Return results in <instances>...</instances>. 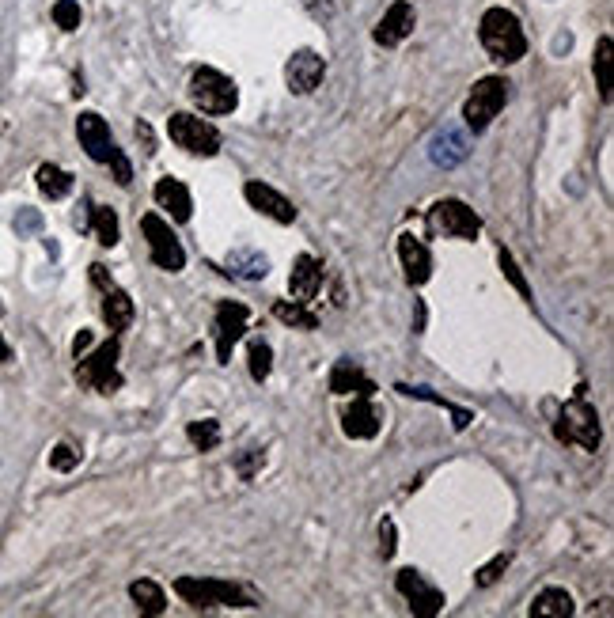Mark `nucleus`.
<instances>
[{
    "label": "nucleus",
    "mask_w": 614,
    "mask_h": 618,
    "mask_svg": "<svg viewBox=\"0 0 614 618\" xmlns=\"http://www.w3.org/2000/svg\"><path fill=\"white\" fill-rule=\"evenodd\" d=\"M182 603L209 611V607H254V596L247 588H239L232 581H217V577H179L175 581Z\"/></svg>",
    "instance_id": "obj_4"
},
{
    "label": "nucleus",
    "mask_w": 614,
    "mask_h": 618,
    "mask_svg": "<svg viewBox=\"0 0 614 618\" xmlns=\"http://www.w3.org/2000/svg\"><path fill=\"white\" fill-rule=\"evenodd\" d=\"M54 23L61 31H76V27H80V0H57Z\"/></svg>",
    "instance_id": "obj_36"
},
{
    "label": "nucleus",
    "mask_w": 614,
    "mask_h": 618,
    "mask_svg": "<svg viewBox=\"0 0 614 618\" xmlns=\"http://www.w3.org/2000/svg\"><path fill=\"white\" fill-rule=\"evenodd\" d=\"M42 228V217H38V209H23L16 217V232L19 236H27V232H38Z\"/></svg>",
    "instance_id": "obj_39"
},
{
    "label": "nucleus",
    "mask_w": 614,
    "mask_h": 618,
    "mask_svg": "<svg viewBox=\"0 0 614 618\" xmlns=\"http://www.w3.org/2000/svg\"><path fill=\"white\" fill-rule=\"evenodd\" d=\"M88 346H91V330H80V334L73 338V353L76 357H84V349Z\"/></svg>",
    "instance_id": "obj_40"
},
{
    "label": "nucleus",
    "mask_w": 614,
    "mask_h": 618,
    "mask_svg": "<svg viewBox=\"0 0 614 618\" xmlns=\"http://www.w3.org/2000/svg\"><path fill=\"white\" fill-rule=\"evenodd\" d=\"M152 198H156V205H160L163 213L175 220V224H186V220L194 217V198H190L186 182L171 179V175L156 179V186H152Z\"/></svg>",
    "instance_id": "obj_19"
},
{
    "label": "nucleus",
    "mask_w": 614,
    "mask_h": 618,
    "mask_svg": "<svg viewBox=\"0 0 614 618\" xmlns=\"http://www.w3.org/2000/svg\"><path fill=\"white\" fill-rule=\"evenodd\" d=\"M414 27H417V12H414V4L410 0H395L387 12H383V19L376 23V31H372V38L380 42V46H402L406 38L414 35Z\"/></svg>",
    "instance_id": "obj_15"
},
{
    "label": "nucleus",
    "mask_w": 614,
    "mask_h": 618,
    "mask_svg": "<svg viewBox=\"0 0 614 618\" xmlns=\"http://www.w3.org/2000/svg\"><path fill=\"white\" fill-rule=\"evenodd\" d=\"M395 588H398V596L410 603V611H414L417 618H436L444 611V592H440L421 569H414V565L398 569Z\"/></svg>",
    "instance_id": "obj_9"
},
{
    "label": "nucleus",
    "mask_w": 614,
    "mask_h": 618,
    "mask_svg": "<svg viewBox=\"0 0 614 618\" xmlns=\"http://www.w3.org/2000/svg\"><path fill=\"white\" fill-rule=\"evenodd\" d=\"M91 281H95L99 292H103V319H107V327L110 330H126L129 323H133V315H137V308H133V296H129L122 285H114V277L107 273L103 262H91Z\"/></svg>",
    "instance_id": "obj_12"
},
{
    "label": "nucleus",
    "mask_w": 614,
    "mask_h": 618,
    "mask_svg": "<svg viewBox=\"0 0 614 618\" xmlns=\"http://www.w3.org/2000/svg\"><path fill=\"white\" fill-rule=\"evenodd\" d=\"M584 383L577 387V395L565 402L554 418V437L561 444H573V448H584V452H599V440H603V429H599V414L596 406L584 399Z\"/></svg>",
    "instance_id": "obj_2"
},
{
    "label": "nucleus",
    "mask_w": 614,
    "mask_h": 618,
    "mask_svg": "<svg viewBox=\"0 0 614 618\" xmlns=\"http://www.w3.org/2000/svg\"><path fill=\"white\" fill-rule=\"evenodd\" d=\"M228 273L235 277H247V281H262L270 273V258L262 251H251V247H235L228 255Z\"/></svg>",
    "instance_id": "obj_26"
},
{
    "label": "nucleus",
    "mask_w": 614,
    "mask_h": 618,
    "mask_svg": "<svg viewBox=\"0 0 614 618\" xmlns=\"http://www.w3.org/2000/svg\"><path fill=\"white\" fill-rule=\"evenodd\" d=\"M129 600L137 603V611H145V615H163L167 611V592L148 577L129 584Z\"/></svg>",
    "instance_id": "obj_28"
},
{
    "label": "nucleus",
    "mask_w": 614,
    "mask_h": 618,
    "mask_svg": "<svg viewBox=\"0 0 614 618\" xmlns=\"http://www.w3.org/2000/svg\"><path fill=\"white\" fill-rule=\"evenodd\" d=\"M247 364H251V380L254 383L270 380V372H273V349H270V342L254 338L251 349H247Z\"/></svg>",
    "instance_id": "obj_31"
},
{
    "label": "nucleus",
    "mask_w": 614,
    "mask_h": 618,
    "mask_svg": "<svg viewBox=\"0 0 614 618\" xmlns=\"http://www.w3.org/2000/svg\"><path fill=\"white\" fill-rule=\"evenodd\" d=\"M323 76H326V61L315 50H296L285 61V84H289L292 95H311V91L323 84Z\"/></svg>",
    "instance_id": "obj_14"
},
{
    "label": "nucleus",
    "mask_w": 614,
    "mask_h": 618,
    "mask_svg": "<svg viewBox=\"0 0 614 618\" xmlns=\"http://www.w3.org/2000/svg\"><path fill=\"white\" fill-rule=\"evenodd\" d=\"M190 99H194V107L201 114H232L239 107V88H235L232 76H224L220 69H209V65H201L194 69L190 76Z\"/></svg>",
    "instance_id": "obj_5"
},
{
    "label": "nucleus",
    "mask_w": 614,
    "mask_h": 618,
    "mask_svg": "<svg viewBox=\"0 0 614 618\" xmlns=\"http://www.w3.org/2000/svg\"><path fill=\"white\" fill-rule=\"evenodd\" d=\"M323 262L315 255H296L292 262V273H289V292L292 300H300V304H311L319 289H323Z\"/></svg>",
    "instance_id": "obj_20"
},
{
    "label": "nucleus",
    "mask_w": 614,
    "mask_h": 618,
    "mask_svg": "<svg viewBox=\"0 0 614 618\" xmlns=\"http://www.w3.org/2000/svg\"><path fill=\"white\" fill-rule=\"evenodd\" d=\"M88 232L99 239V247H118V239H122V224H118V213H114L110 205H95V201H91Z\"/></svg>",
    "instance_id": "obj_24"
},
{
    "label": "nucleus",
    "mask_w": 614,
    "mask_h": 618,
    "mask_svg": "<svg viewBox=\"0 0 614 618\" xmlns=\"http://www.w3.org/2000/svg\"><path fill=\"white\" fill-rule=\"evenodd\" d=\"M429 224H433L436 232H444V236L452 239H478L482 236V220L478 213L470 209L467 201L459 198H440L429 209Z\"/></svg>",
    "instance_id": "obj_10"
},
{
    "label": "nucleus",
    "mask_w": 614,
    "mask_h": 618,
    "mask_svg": "<svg viewBox=\"0 0 614 618\" xmlns=\"http://www.w3.org/2000/svg\"><path fill=\"white\" fill-rule=\"evenodd\" d=\"M118 357H122V342H118V334L107 338L103 346L88 353V357H76V383L80 387H88L95 395H114V391H122V383L126 376L118 372Z\"/></svg>",
    "instance_id": "obj_3"
},
{
    "label": "nucleus",
    "mask_w": 614,
    "mask_h": 618,
    "mask_svg": "<svg viewBox=\"0 0 614 618\" xmlns=\"http://www.w3.org/2000/svg\"><path fill=\"white\" fill-rule=\"evenodd\" d=\"M395 391H402V395H406V399H421V402H433V406H440V410H448V414H452V425L455 429H459V433H463V429H467L470 421H474V414H470V410H463V406H455V402H448L444 399V395H436V391H429V387H410V383H398Z\"/></svg>",
    "instance_id": "obj_27"
},
{
    "label": "nucleus",
    "mask_w": 614,
    "mask_h": 618,
    "mask_svg": "<svg viewBox=\"0 0 614 618\" xmlns=\"http://www.w3.org/2000/svg\"><path fill=\"white\" fill-rule=\"evenodd\" d=\"M80 467V448H73L69 440H61V444H54V452H50V471L57 474H69Z\"/></svg>",
    "instance_id": "obj_33"
},
{
    "label": "nucleus",
    "mask_w": 614,
    "mask_h": 618,
    "mask_svg": "<svg viewBox=\"0 0 614 618\" xmlns=\"http://www.w3.org/2000/svg\"><path fill=\"white\" fill-rule=\"evenodd\" d=\"M258 467H262V452L258 448H247V452L235 459V471H239V478H247V482L258 474Z\"/></svg>",
    "instance_id": "obj_37"
},
{
    "label": "nucleus",
    "mask_w": 614,
    "mask_h": 618,
    "mask_svg": "<svg viewBox=\"0 0 614 618\" xmlns=\"http://www.w3.org/2000/svg\"><path fill=\"white\" fill-rule=\"evenodd\" d=\"M508 565H512V554L505 550V554H497L493 562H486L482 569H478V573H474V584H478V588H489V584H497V577L505 573Z\"/></svg>",
    "instance_id": "obj_35"
},
{
    "label": "nucleus",
    "mask_w": 614,
    "mask_h": 618,
    "mask_svg": "<svg viewBox=\"0 0 614 618\" xmlns=\"http://www.w3.org/2000/svg\"><path fill=\"white\" fill-rule=\"evenodd\" d=\"M243 198H247V205H251L254 213L277 220V224H292V220H296V205H292L281 190L266 186V182L251 179L247 186H243Z\"/></svg>",
    "instance_id": "obj_16"
},
{
    "label": "nucleus",
    "mask_w": 614,
    "mask_h": 618,
    "mask_svg": "<svg viewBox=\"0 0 614 618\" xmlns=\"http://www.w3.org/2000/svg\"><path fill=\"white\" fill-rule=\"evenodd\" d=\"M247 319L251 311L239 300H220L217 319H213V342H217V361L232 364V349L239 346V338L247 334Z\"/></svg>",
    "instance_id": "obj_11"
},
{
    "label": "nucleus",
    "mask_w": 614,
    "mask_h": 618,
    "mask_svg": "<svg viewBox=\"0 0 614 618\" xmlns=\"http://www.w3.org/2000/svg\"><path fill=\"white\" fill-rule=\"evenodd\" d=\"M508 95H512V84L505 76H482L474 88H470L467 103H463V118H467L470 133H486L489 122L505 110Z\"/></svg>",
    "instance_id": "obj_6"
},
{
    "label": "nucleus",
    "mask_w": 614,
    "mask_h": 618,
    "mask_svg": "<svg viewBox=\"0 0 614 618\" xmlns=\"http://www.w3.org/2000/svg\"><path fill=\"white\" fill-rule=\"evenodd\" d=\"M478 38H482V50L489 54V61H497V65H516L527 54V35L520 27V16L512 8H501V4L482 12Z\"/></svg>",
    "instance_id": "obj_1"
},
{
    "label": "nucleus",
    "mask_w": 614,
    "mask_h": 618,
    "mask_svg": "<svg viewBox=\"0 0 614 618\" xmlns=\"http://www.w3.org/2000/svg\"><path fill=\"white\" fill-rule=\"evenodd\" d=\"M167 137H171L182 152H190V156H205V160H209V156H217L220 152V129L209 126L198 114H186V110H179V114L167 118Z\"/></svg>",
    "instance_id": "obj_7"
},
{
    "label": "nucleus",
    "mask_w": 614,
    "mask_h": 618,
    "mask_svg": "<svg viewBox=\"0 0 614 618\" xmlns=\"http://www.w3.org/2000/svg\"><path fill=\"white\" fill-rule=\"evenodd\" d=\"M573 611H577V603H573V596L565 588H542L539 596L531 600V607H527L531 618H569Z\"/></svg>",
    "instance_id": "obj_23"
},
{
    "label": "nucleus",
    "mask_w": 614,
    "mask_h": 618,
    "mask_svg": "<svg viewBox=\"0 0 614 618\" xmlns=\"http://www.w3.org/2000/svg\"><path fill=\"white\" fill-rule=\"evenodd\" d=\"M273 315L285 323V327H296V330H319V315L300 304V300H277L273 304Z\"/></svg>",
    "instance_id": "obj_29"
},
{
    "label": "nucleus",
    "mask_w": 614,
    "mask_h": 618,
    "mask_svg": "<svg viewBox=\"0 0 614 618\" xmlns=\"http://www.w3.org/2000/svg\"><path fill=\"white\" fill-rule=\"evenodd\" d=\"M596 88L599 99L611 103V38L607 35L596 42Z\"/></svg>",
    "instance_id": "obj_32"
},
{
    "label": "nucleus",
    "mask_w": 614,
    "mask_h": 618,
    "mask_svg": "<svg viewBox=\"0 0 614 618\" xmlns=\"http://www.w3.org/2000/svg\"><path fill=\"white\" fill-rule=\"evenodd\" d=\"M76 137H80V148L88 152V160H95V164H110L122 152V148L114 145V137H110V126L95 110H84L76 118Z\"/></svg>",
    "instance_id": "obj_13"
},
{
    "label": "nucleus",
    "mask_w": 614,
    "mask_h": 618,
    "mask_svg": "<svg viewBox=\"0 0 614 618\" xmlns=\"http://www.w3.org/2000/svg\"><path fill=\"white\" fill-rule=\"evenodd\" d=\"M141 232L148 239V258L152 266L163 273H179L186 266V251H182L179 236L171 232V224L160 217V213H145L141 217Z\"/></svg>",
    "instance_id": "obj_8"
},
{
    "label": "nucleus",
    "mask_w": 614,
    "mask_h": 618,
    "mask_svg": "<svg viewBox=\"0 0 614 618\" xmlns=\"http://www.w3.org/2000/svg\"><path fill=\"white\" fill-rule=\"evenodd\" d=\"M186 437L198 452H217L220 448V421L205 418V421H190L186 425Z\"/></svg>",
    "instance_id": "obj_30"
},
{
    "label": "nucleus",
    "mask_w": 614,
    "mask_h": 618,
    "mask_svg": "<svg viewBox=\"0 0 614 618\" xmlns=\"http://www.w3.org/2000/svg\"><path fill=\"white\" fill-rule=\"evenodd\" d=\"M395 550H398V543H395V520H383V524H380V554H383V562H387V558H395Z\"/></svg>",
    "instance_id": "obj_38"
},
{
    "label": "nucleus",
    "mask_w": 614,
    "mask_h": 618,
    "mask_svg": "<svg viewBox=\"0 0 614 618\" xmlns=\"http://www.w3.org/2000/svg\"><path fill=\"white\" fill-rule=\"evenodd\" d=\"M398 262H402V270H406V281L421 289L429 277H433V255H429V247L414 236V232H402L398 236Z\"/></svg>",
    "instance_id": "obj_18"
},
{
    "label": "nucleus",
    "mask_w": 614,
    "mask_h": 618,
    "mask_svg": "<svg viewBox=\"0 0 614 618\" xmlns=\"http://www.w3.org/2000/svg\"><path fill=\"white\" fill-rule=\"evenodd\" d=\"M137 137L145 141V152H156V148H152V129H148L145 122H137Z\"/></svg>",
    "instance_id": "obj_41"
},
{
    "label": "nucleus",
    "mask_w": 614,
    "mask_h": 618,
    "mask_svg": "<svg viewBox=\"0 0 614 618\" xmlns=\"http://www.w3.org/2000/svg\"><path fill=\"white\" fill-rule=\"evenodd\" d=\"M12 361V349H8V342H4V334H0V364Z\"/></svg>",
    "instance_id": "obj_42"
},
{
    "label": "nucleus",
    "mask_w": 614,
    "mask_h": 618,
    "mask_svg": "<svg viewBox=\"0 0 614 618\" xmlns=\"http://www.w3.org/2000/svg\"><path fill=\"white\" fill-rule=\"evenodd\" d=\"M501 270H505V277H508V285H512V289L520 292V296H524V300H531V285H527V277L524 273H520V266H516V258H512V251H505V247H501Z\"/></svg>",
    "instance_id": "obj_34"
},
{
    "label": "nucleus",
    "mask_w": 614,
    "mask_h": 618,
    "mask_svg": "<svg viewBox=\"0 0 614 618\" xmlns=\"http://www.w3.org/2000/svg\"><path fill=\"white\" fill-rule=\"evenodd\" d=\"M470 156V141L459 133V129H440L433 137V145H429V160H433L436 167H459L463 160Z\"/></svg>",
    "instance_id": "obj_21"
},
{
    "label": "nucleus",
    "mask_w": 614,
    "mask_h": 618,
    "mask_svg": "<svg viewBox=\"0 0 614 618\" xmlns=\"http://www.w3.org/2000/svg\"><path fill=\"white\" fill-rule=\"evenodd\" d=\"M330 391L334 395H376V383L364 376V368L361 364H353V361H338L334 364V372H330Z\"/></svg>",
    "instance_id": "obj_22"
},
{
    "label": "nucleus",
    "mask_w": 614,
    "mask_h": 618,
    "mask_svg": "<svg viewBox=\"0 0 614 618\" xmlns=\"http://www.w3.org/2000/svg\"><path fill=\"white\" fill-rule=\"evenodd\" d=\"M35 182H38V190H42V194H46L50 201L69 198V194H73V186H76L73 175H69L65 167H57V164H38Z\"/></svg>",
    "instance_id": "obj_25"
},
{
    "label": "nucleus",
    "mask_w": 614,
    "mask_h": 618,
    "mask_svg": "<svg viewBox=\"0 0 614 618\" xmlns=\"http://www.w3.org/2000/svg\"><path fill=\"white\" fill-rule=\"evenodd\" d=\"M383 429V410L368 395H357L353 406L342 414V433L349 440H372Z\"/></svg>",
    "instance_id": "obj_17"
}]
</instances>
